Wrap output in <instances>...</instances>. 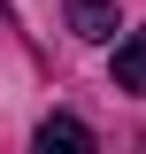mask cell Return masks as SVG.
Segmentation results:
<instances>
[{
	"label": "cell",
	"mask_w": 146,
	"mask_h": 154,
	"mask_svg": "<svg viewBox=\"0 0 146 154\" xmlns=\"http://www.w3.org/2000/svg\"><path fill=\"white\" fill-rule=\"evenodd\" d=\"M38 154H92V131L77 116H46L38 123Z\"/></svg>",
	"instance_id": "1"
},
{
	"label": "cell",
	"mask_w": 146,
	"mask_h": 154,
	"mask_svg": "<svg viewBox=\"0 0 146 154\" xmlns=\"http://www.w3.org/2000/svg\"><path fill=\"white\" fill-rule=\"evenodd\" d=\"M69 31L77 38H115V0H69Z\"/></svg>",
	"instance_id": "2"
},
{
	"label": "cell",
	"mask_w": 146,
	"mask_h": 154,
	"mask_svg": "<svg viewBox=\"0 0 146 154\" xmlns=\"http://www.w3.org/2000/svg\"><path fill=\"white\" fill-rule=\"evenodd\" d=\"M115 85H123V93H138V100H146V31H131L123 46H115Z\"/></svg>",
	"instance_id": "3"
}]
</instances>
